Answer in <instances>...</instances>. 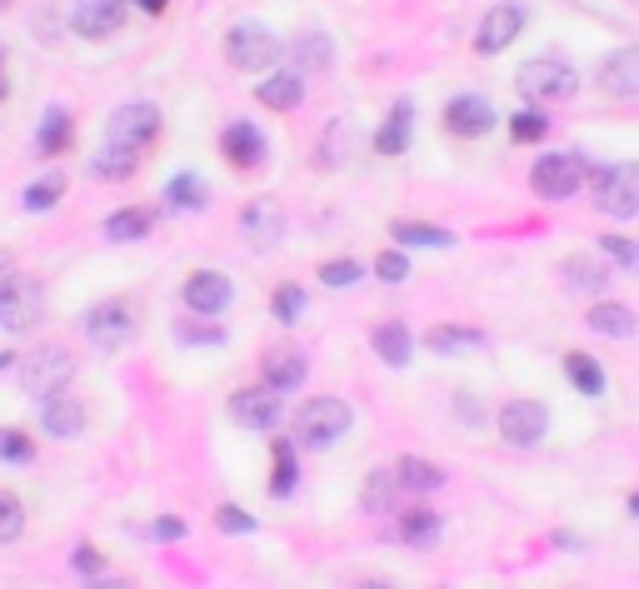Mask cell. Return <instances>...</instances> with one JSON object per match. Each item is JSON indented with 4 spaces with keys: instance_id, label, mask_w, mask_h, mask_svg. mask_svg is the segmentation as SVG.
Returning a JSON list of instances; mask_svg holds the SVG:
<instances>
[{
    "instance_id": "cb8c5ba5",
    "label": "cell",
    "mask_w": 639,
    "mask_h": 589,
    "mask_svg": "<svg viewBox=\"0 0 639 589\" xmlns=\"http://www.w3.org/2000/svg\"><path fill=\"white\" fill-rule=\"evenodd\" d=\"M369 349H375L389 369H405L409 355H415V339H409V329L399 325V319H385V325L369 329Z\"/></svg>"
},
{
    "instance_id": "ab89813d",
    "label": "cell",
    "mask_w": 639,
    "mask_h": 589,
    "mask_svg": "<svg viewBox=\"0 0 639 589\" xmlns=\"http://www.w3.org/2000/svg\"><path fill=\"white\" fill-rule=\"evenodd\" d=\"M0 459H6V465H30V459H36V439H30L26 429L0 425Z\"/></svg>"
},
{
    "instance_id": "3957f363",
    "label": "cell",
    "mask_w": 639,
    "mask_h": 589,
    "mask_svg": "<svg viewBox=\"0 0 639 589\" xmlns=\"http://www.w3.org/2000/svg\"><path fill=\"white\" fill-rule=\"evenodd\" d=\"M225 60L240 75H260V70H275L280 60H285V45H280V35L265 30L260 20H240L225 35Z\"/></svg>"
},
{
    "instance_id": "1f68e13d",
    "label": "cell",
    "mask_w": 639,
    "mask_h": 589,
    "mask_svg": "<svg viewBox=\"0 0 639 589\" xmlns=\"http://www.w3.org/2000/svg\"><path fill=\"white\" fill-rule=\"evenodd\" d=\"M150 230H155V215H150L145 205H125V210H115V215L105 220V240H115V245H130V240H145Z\"/></svg>"
},
{
    "instance_id": "7bdbcfd3",
    "label": "cell",
    "mask_w": 639,
    "mask_h": 589,
    "mask_svg": "<svg viewBox=\"0 0 639 589\" xmlns=\"http://www.w3.org/2000/svg\"><path fill=\"white\" fill-rule=\"evenodd\" d=\"M355 280H365L359 260H329V265H320V285L325 290H345V285H355Z\"/></svg>"
},
{
    "instance_id": "7dc6e473",
    "label": "cell",
    "mask_w": 639,
    "mask_h": 589,
    "mask_svg": "<svg viewBox=\"0 0 639 589\" xmlns=\"http://www.w3.org/2000/svg\"><path fill=\"white\" fill-rule=\"evenodd\" d=\"M175 335H180V345H225V329L210 325V319L205 325H180Z\"/></svg>"
},
{
    "instance_id": "603a6c76",
    "label": "cell",
    "mask_w": 639,
    "mask_h": 589,
    "mask_svg": "<svg viewBox=\"0 0 639 589\" xmlns=\"http://www.w3.org/2000/svg\"><path fill=\"white\" fill-rule=\"evenodd\" d=\"M559 275H565V285L579 290V295H605L609 290V260L605 255H569Z\"/></svg>"
},
{
    "instance_id": "b9f144b4",
    "label": "cell",
    "mask_w": 639,
    "mask_h": 589,
    "mask_svg": "<svg viewBox=\"0 0 639 589\" xmlns=\"http://www.w3.org/2000/svg\"><path fill=\"white\" fill-rule=\"evenodd\" d=\"M20 529H26V509L10 489H0V545H16Z\"/></svg>"
},
{
    "instance_id": "60d3db41",
    "label": "cell",
    "mask_w": 639,
    "mask_h": 589,
    "mask_svg": "<svg viewBox=\"0 0 639 589\" xmlns=\"http://www.w3.org/2000/svg\"><path fill=\"white\" fill-rule=\"evenodd\" d=\"M599 255H605L609 265H619V270H629V275H639V245H635V240L605 235V240H599Z\"/></svg>"
},
{
    "instance_id": "ac0fdd59",
    "label": "cell",
    "mask_w": 639,
    "mask_h": 589,
    "mask_svg": "<svg viewBox=\"0 0 639 589\" xmlns=\"http://www.w3.org/2000/svg\"><path fill=\"white\" fill-rule=\"evenodd\" d=\"M220 155L235 170H260L265 165V130L250 125V120H230L225 135H220Z\"/></svg>"
},
{
    "instance_id": "484cf974",
    "label": "cell",
    "mask_w": 639,
    "mask_h": 589,
    "mask_svg": "<svg viewBox=\"0 0 639 589\" xmlns=\"http://www.w3.org/2000/svg\"><path fill=\"white\" fill-rule=\"evenodd\" d=\"M585 319H589V329H595V335H609V339H635V329H639L635 309L615 305V299H599V305H589Z\"/></svg>"
},
{
    "instance_id": "30bf717a",
    "label": "cell",
    "mask_w": 639,
    "mask_h": 589,
    "mask_svg": "<svg viewBox=\"0 0 639 589\" xmlns=\"http://www.w3.org/2000/svg\"><path fill=\"white\" fill-rule=\"evenodd\" d=\"M529 10L519 6V0H499V6L485 10V20H479L475 30V55H499V50H509L519 40V30H525Z\"/></svg>"
},
{
    "instance_id": "f6af8a7d",
    "label": "cell",
    "mask_w": 639,
    "mask_h": 589,
    "mask_svg": "<svg viewBox=\"0 0 639 589\" xmlns=\"http://www.w3.org/2000/svg\"><path fill=\"white\" fill-rule=\"evenodd\" d=\"M60 195H65V175H45L36 185H26V210H50Z\"/></svg>"
},
{
    "instance_id": "ee69618b",
    "label": "cell",
    "mask_w": 639,
    "mask_h": 589,
    "mask_svg": "<svg viewBox=\"0 0 639 589\" xmlns=\"http://www.w3.org/2000/svg\"><path fill=\"white\" fill-rule=\"evenodd\" d=\"M375 275L379 280H385V285H405V280H409V255H405V250H379V255H375Z\"/></svg>"
},
{
    "instance_id": "bcb514c9",
    "label": "cell",
    "mask_w": 639,
    "mask_h": 589,
    "mask_svg": "<svg viewBox=\"0 0 639 589\" xmlns=\"http://www.w3.org/2000/svg\"><path fill=\"white\" fill-rule=\"evenodd\" d=\"M215 529L220 535H255V515L240 505H220L215 509Z\"/></svg>"
},
{
    "instance_id": "8fae6325",
    "label": "cell",
    "mask_w": 639,
    "mask_h": 589,
    "mask_svg": "<svg viewBox=\"0 0 639 589\" xmlns=\"http://www.w3.org/2000/svg\"><path fill=\"white\" fill-rule=\"evenodd\" d=\"M155 135H160V105H150V100H130V105H120L115 115H110V130H105V140L140 150V155L155 145Z\"/></svg>"
},
{
    "instance_id": "277c9868",
    "label": "cell",
    "mask_w": 639,
    "mask_h": 589,
    "mask_svg": "<svg viewBox=\"0 0 639 589\" xmlns=\"http://www.w3.org/2000/svg\"><path fill=\"white\" fill-rule=\"evenodd\" d=\"M70 379H75V355L65 345H40L20 359V389L30 399L60 395V389H70Z\"/></svg>"
},
{
    "instance_id": "44dd1931",
    "label": "cell",
    "mask_w": 639,
    "mask_h": 589,
    "mask_svg": "<svg viewBox=\"0 0 639 589\" xmlns=\"http://www.w3.org/2000/svg\"><path fill=\"white\" fill-rule=\"evenodd\" d=\"M255 100L265 110H280V115H290V110L305 105V80L295 75V70H275V75H265L255 85Z\"/></svg>"
},
{
    "instance_id": "c3c4849f",
    "label": "cell",
    "mask_w": 639,
    "mask_h": 589,
    "mask_svg": "<svg viewBox=\"0 0 639 589\" xmlns=\"http://www.w3.org/2000/svg\"><path fill=\"white\" fill-rule=\"evenodd\" d=\"M345 120H335V125H329V145L325 140H320V160H325V165H339V160H345Z\"/></svg>"
},
{
    "instance_id": "9f6ffc18",
    "label": "cell",
    "mask_w": 639,
    "mask_h": 589,
    "mask_svg": "<svg viewBox=\"0 0 639 589\" xmlns=\"http://www.w3.org/2000/svg\"><path fill=\"white\" fill-rule=\"evenodd\" d=\"M10 265V255H6V250H0V270H6Z\"/></svg>"
},
{
    "instance_id": "4dcf8cb0",
    "label": "cell",
    "mask_w": 639,
    "mask_h": 589,
    "mask_svg": "<svg viewBox=\"0 0 639 589\" xmlns=\"http://www.w3.org/2000/svg\"><path fill=\"white\" fill-rule=\"evenodd\" d=\"M425 345L435 349V355H475V349H485V335L469 325H435L425 335Z\"/></svg>"
},
{
    "instance_id": "9a60e30c",
    "label": "cell",
    "mask_w": 639,
    "mask_h": 589,
    "mask_svg": "<svg viewBox=\"0 0 639 589\" xmlns=\"http://www.w3.org/2000/svg\"><path fill=\"white\" fill-rule=\"evenodd\" d=\"M185 309H195V315L215 319L230 309V299H235V285H230V275H220V270H195V275L185 280Z\"/></svg>"
},
{
    "instance_id": "f35d334b",
    "label": "cell",
    "mask_w": 639,
    "mask_h": 589,
    "mask_svg": "<svg viewBox=\"0 0 639 589\" xmlns=\"http://www.w3.org/2000/svg\"><path fill=\"white\" fill-rule=\"evenodd\" d=\"M270 315L290 329L300 315H305V290H300V285H275V295H270Z\"/></svg>"
},
{
    "instance_id": "d4e9b609",
    "label": "cell",
    "mask_w": 639,
    "mask_h": 589,
    "mask_svg": "<svg viewBox=\"0 0 639 589\" xmlns=\"http://www.w3.org/2000/svg\"><path fill=\"white\" fill-rule=\"evenodd\" d=\"M285 55L295 60V70H329L335 65V45H329L325 30H300L285 45Z\"/></svg>"
},
{
    "instance_id": "6da1fadb",
    "label": "cell",
    "mask_w": 639,
    "mask_h": 589,
    "mask_svg": "<svg viewBox=\"0 0 639 589\" xmlns=\"http://www.w3.org/2000/svg\"><path fill=\"white\" fill-rule=\"evenodd\" d=\"M349 425H355V409H349L345 399L315 395V399H305V405L290 415V439L305 445V449H329L335 439L349 435Z\"/></svg>"
},
{
    "instance_id": "5b68a950",
    "label": "cell",
    "mask_w": 639,
    "mask_h": 589,
    "mask_svg": "<svg viewBox=\"0 0 639 589\" xmlns=\"http://www.w3.org/2000/svg\"><path fill=\"white\" fill-rule=\"evenodd\" d=\"M585 180H589L585 155H569V150H549V155H539L529 165V190L539 200H575L585 190Z\"/></svg>"
},
{
    "instance_id": "5bb4252c",
    "label": "cell",
    "mask_w": 639,
    "mask_h": 589,
    "mask_svg": "<svg viewBox=\"0 0 639 589\" xmlns=\"http://www.w3.org/2000/svg\"><path fill=\"white\" fill-rule=\"evenodd\" d=\"M240 235H245V245L255 250V255H270V250L285 240V210H280L275 200H250V205L240 210Z\"/></svg>"
},
{
    "instance_id": "681fc988",
    "label": "cell",
    "mask_w": 639,
    "mask_h": 589,
    "mask_svg": "<svg viewBox=\"0 0 639 589\" xmlns=\"http://www.w3.org/2000/svg\"><path fill=\"white\" fill-rule=\"evenodd\" d=\"M145 535H150V539H160V545H170V539H180V535H185V519H175V515H165V519H150V525H145Z\"/></svg>"
},
{
    "instance_id": "4316f807",
    "label": "cell",
    "mask_w": 639,
    "mask_h": 589,
    "mask_svg": "<svg viewBox=\"0 0 639 589\" xmlns=\"http://www.w3.org/2000/svg\"><path fill=\"white\" fill-rule=\"evenodd\" d=\"M395 485L405 489V495H435V489L445 485V469L429 465V459H419V455H405L395 465Z\"/></svg>"
},
{
    "instance_id": "836d02e7",
    "label": "cell",
    "mask_w": 639,
    "mask_h": 589,
    "mask_svg": "<svg viewBox=\"0 0 639 589\" xmlns=\"http://www.w3.org/2000/svg\"><path fill=\"white\" fill-rule=\"evenodd\" d=\"M565 375H569V385L579 389V395H605V369H599V359L595 355H585V349H569L565 355Z\"/></svg>"
},
{
    "instance_id": "8992f818",
    "label": "cell",
    "mask_w": 639,
    "mask_h": 589,
    "mask_svg": "<svg viewBox=\"0 0 639 589\" xmlns=\"http://www.w3.org/2000/svg\"><path fill=\"white\" fill-rule=\"evenodd\" d=\"M80 329H85V339L95 349H125L140 329V309L130 305L125 295H110V299H100V305L85 309V325Z\"/></svg>"
},
{
    "instance_id": "6f0895ef",
    "label": "cell",
    "mask_w": 639,
    "mask_h": 589,
    "mask_svg": "<svg viewBox=\"0 0 639 589\" xmlns=\"http://www.w3.org/2000/svg\"><path fill=\"white\" fill-rule=\"evenodd\" d=\"M0 6H10V0H0Z\"/></svg>"
},
{
    "instance_id": "d590c367",
    "label": "cell",
    "mask_w": 639,
    "mask_h": 589,
    "mask_svg": "<svg viewBox=\"0 0 639 589\" xmlns=\"http://www.w3.org/2000/svg\"><path fill=\"white\" fill-rule=\"evenodd\" d=\"M70 130H75V125H70L65 110L50 105V110H45V120H40V140H36V150H40L45 160H50V155H60V150L70 145Z\"/></svg>"
},
{
    "instance_id": "d6986e66",
    "label": "cell",
    "mask_w": 639,
    "mask_h": 589,
    "mask_svg": "<svg viewBox=\"0 0 639 589\" xmlns=\"http://www.w3.org/2000/svg\"><path fill=\"white\" fill-rule=\"evenodd\" d=\"M599 90L615 100H635L639 95V45H625L599 65Z\"/></svg>"
},
{
    "instance_id": "9c48e42d",
    "label": "cell",
    "mask_w": 639,
    "mask_h": 589,
    "mask_svg": "<svg viewBox=\"0 0 639 589\" xmlns=\"http://www.w3.org/2000/svg\"><path fill=\"white\" fill-rule=\"evenodd\" d=\"M549 429V405L545 399H509L499 409V439L515 449H535Z\"/></svg>"
},
{
    "instance_id": "74e56055",
    "label": "cell",
    "mask_w": 639,
    "mask_h": 589,
    "mask_svg": "<svg viewBox=\"0 0 639 589\" xmlns=\"http://www.w3.org/2000/svg\"><path fill=\"white\" fill-rule=\"evenodd\" d=\"M545 135H549L545 110H515V115H509V140H515V145H539Z\"/></svg>"
},
{
    "instance_id": "2e32d148",
    "label": "cell",
    "mask_w": 639,
    "mask_h": 589,
    "mask_svg": "<svg viewBox=\"0 0 639 589\" xmlns=\"http://www.w3.org/2000/svg\"><path fill=\"white\" fill-rule=\"evenodd\" d=\"M445 130L449 135H459V140H479V135H489V125H495V105H489L485 95H475V90H465V95H455L445 105Z\"/></svg>"
},
{
    "instance_id": "83f0119b",
    "label": "cell",
    "mask_w": 639,
    "mask_h": 589,
    "mask_svg": "<svg viewBox=\"0 0 639 589\" xmlns=\"http://www.w3.org/2000/svg\"><path fill=\"white\" fill-rule=\"evenodd\" d=\"M389 235H395L399 250H445V245H455V235H449V230L425 225V220H395V225H389Z\"/></svg>"
},
{
    "instance_id": "7c38bea8",
    "label": "cell",
    "mask_w": 639,
    "mask_h": 589,
    "mask_svg": "<svg viewBox=\"0 0 639 589\" xmlns=\"http://www.w3.org/2000/svg\"><path fill=\"white\" fill-rule=\"evenodd\" d=\"M230 419L240 429H255V435H275L280 419H285V405L270 385H255V389H235L230 395Z\"/></svg>"
},
{
    "instance_id": "52a82bcc",
    "label": "cell",
    "mask_w": 639,
    "mask_h": 589,
    "mask_svg": "<svg viewBox=\"0 0 639 589\" xmlns=\"http://www.w3.org/2000/svg\"><path fill=\"white\" fill-rule=\"evenodd\" d=\"M515 90L529 100H575L579 95V70L569 60H555V55H539V60H525L515 70Z\"/></svg>"
},
{
    "instance_id": "11a10c76",
    "label": "cell",
    "mask_w": 639,
    "mask_h": 589,
    "mask_svg": "<svg viewBox=\"0 0 639 589\" xmlns=\"http://www.w3.org/2000/svg\"><path fill=\"white\" fill-rule=\"evenodd\" d=\"M10 365H16V355H0V369H10Z\"/></svg>"
},
{
    "instance_id": "816d5d0a",
    "label": "cell",
    "mask_w": 639,
    "mask_h": 589,
    "mask_svg": "<svg viewBox=\"0 0 639 589\" xmlns=\"http://www.w3.org/2000/svg\"><path fill=\"white\" fill-rule=\"evenodd\" d=\"M135 6L145 10V16H165V6H170V0H135Z\"/></svg>"
},
{
    "instance_id": "4fadbf2b",
    "label": "cell",
    "mask_w": 639,
    "mask_h": 589,
    "mask_svg": "<svg viewBox=\"0 0 639 589\" xmlns=\"http://www.w3.org/2000/svg\"><path fill=\"white\" fill-rule=\"evenodd\" d=\"M125 0H75V10H70V30L80 40H110L125 30Z\"/></svg>"
},
{
    "instance_id": "e0dca14e",
    "label": "cell",
    "mask_w": 639,
    "mask_h": 589,
    "mask_svg": "<svg viewBox=\"0 0 639 589\" xmlns=\"http://www.w3.org/2000/svg\"><path fill=\"white\" fill-rule=\"evenodd\" d=\"M260 375H265V385L275 389V395H295L310 375V359L300 345H275V349H265V359H260Z\"/></svg>"
},
{
    "instance_id": "e575fe53",
    "label": "cell",
    "mask_w": 639,
    "mask_h": 589,
    "mask_svg": "<svg viewBox=\"0 0 639 589\" xmlns=\"http://www.w3.org/2000/svg\"><path fill=\"white\" fill-rule=\"evenodd\" d=\"M435 535H439L435 509H425V505L399 509V539H405V545H435Z\"/></svg>"
},
{
    "instance_id": "f1b7e54d",
    "label": "cell",
    "mask_w": 639,
    "mask_h": 589,
    "mask_svg": "<svg viewBox=\"0 0 639 589\" xmlns=\"http://www.w3.org/2000/svg\"><path fill=\"white\" fill-rule=\"evenodd\" d=\"M135 165H140V150L105 140V145L95 150V160H90V175H95V180H130V175H135Z\"/></svg>"
},
{
    "instance_id": "f907efd6",
    "label": "cell",
    "mask_w": 639,
    "mask_h": 589,
    "mask_svg": "<svg viewBox=\"0 0 639 589\" xmlns=\"http://www.w3.org/2000/svg\"><path fill=\"white\" fill-rule=\"evenodd\" d=\"M75 569H80V579H100V575H105V565H100V555L90 545L75 549Z\"/></svg>"
},
{
    "instance_id": "d6a6232c",
    "label": "cell",
    "mask_w": 639,
    "mask_h": 589,
    "mask_svg": "<svg viewBox=\"0 0 639 589\" xmlns=\"http://www.w3.org/2000/svg\"><path fill=\"white\" fill-rule=\"evenodd\" d=\"M275 469H270V495L275 499H290L300 485V455H295V439H275Z\"/></svg>"
},
{
    "instance_id": "db71d44e",
    "label": "cell",
    "mask_w": 639,
    "mask_h": 589,
    "mask_svg": "<svg viewBox=\"0 0 639 589\" xmlns=\"http://www.w3.org/2000/svg\"><path fill=\"white\" fill-rule=\"evenodd\" d=\"M629 515H639V489H635V495H629Z\"/></svg>"
},
{
    "instance_id": "7a4b0ae2",
    "label": "cell",
    "mask_w": 639,
    "mask_h": 589,
    "mask_svg": "<svg viewBox=\"0 0 639 589\" xmlns=\"http://www.w3.org/2000/svg\"><path fill=\"white\" fill-rule=\"evenodd\" d=\"M40 319H45V285L36 275H26V270H16V275L0 270V329L30 335Z\"/></svg>"
},
{
    "instance_id": "8d00e7d4",
    "label": "cell",
    "mask_w": 639,
    "mask_h": 589,
    "mask_svg": "<svg viewBox=\"0 0 639 589\" xmlns=\"http://www.w3.org/2000/svg\"><path fill=\"white\" fill-rule=\"evenodd\" d=\"M395 495H399L395 469H375V475L365 479V495H359V505H365L369 515H389V509H395Z\"/></svg>"
},
{
    "instance_id": "ba28073f",
    "label": "cell",
    "mask_w": 639,
    "mask_h": 589,
    "mask_svg": "<svg viewBox=\"0 0 639 589\" xmlns=\"http://www.w3.org/2000/svg\"><path fill=\"white\" fill-rule=\"evenodd\" d=\"M589 180H595L599 215H615V220H635L639 215V165L589 170Z\"/></svg>"
},
{
    "instance_id": "ffe728a7",
    "label": "cell",
    "mask_w": 639,
    "mask_h": 589,
    "mask_svg": "<svg viewBox=\"0 0 639 589\" xmlns=\"http://www.w3.org/2000/svg\"><path fill=\"white\" fill-rule=\"evenodd\" d=\"M409 125H415V100H395V105H389V115H385V125L375 130V140H369V145H375V155H405V145H409Z\"/></svg>"
},
{
    "instance_id": "f546056e",
    "label": "cell",
    "mask_w": 639,
    "mask_h": 589,
    "mask_svg": "<svg viewBox=\"0 0 639 589\" xmlns=\"http://www.w3.org/2000/svg\"><path fill=\"white\" fill-rule=\"evenodd\" d=\"M165 205L180 210V215H195V210H205V205H210L205 180H200L195 170H180V175L165 185Z\"/></svg>"
},
{
    "instance_id": "7402d4cb",
    "label": "cell",
    "mask_w": 639,
    "mask_h": 589,
    "mask_svg": "<svg viewBox=\"0 0 639 589\" xmlns=\"http://www.w3.org/2000/svg\"><path fill=\"white\" fill-rule=\"evenodd\" d=\"M40 425H45V435H55V439H75L80 429H85V405L80 399H70L65 389L60 395H50V399H40Z\"/></svg>"
},
{
    "instance_id": "f5cc1de1",
    "label": "cell",
    "mask_w": 639,
    "mask_h": 589,
    "mask_svg": "<svg viewBox=\"0 0 639 589\" xmlns=\"http://www.w3.org/2000/svg\"><path fill=\"white\" fill-rule=\"evenodd\" d=\"M0 100H10V80H6V50H0Z\"/></svg>"
}]
</instances>
